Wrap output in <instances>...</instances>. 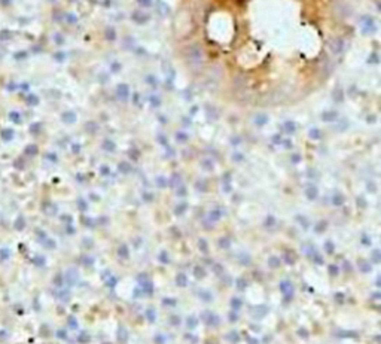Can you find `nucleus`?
Masks as SVG:
<instances>
[{
  "instance_id": "7ed1b4c3",
  "label": "nucleus",
  "mask_w": 381,
  "mask_h": 344,
  "mask_svg": "<svg viewBox=\"0 0 381 344\" xmlns=\"http://www.w3.org/2000/svg\"><path fill=\"white\" fill-rule=\"evenodd\" d=\"M15 226H16V228H20V229H21V228H23V226H24V222H23V219H20V222H16V223H15Z\"/></svg>"
},
{
  "instance_id": "f257e3e1",
  "label": "nucleus",
  "mask_w": 381,
  "mask_h": 344,
  "mask_svg": "<svg viewBox=\"0 0 381 344\" xmlns=\"http://www.w3.org/2000/svg\"><path fill=\"white\" fill-rule=\"evenodd\" d=\"M188 54H189V58H191L192 61H195V63L201 61V58H203V52H201V49L198 48V46H191Z\"/></svg>"
},
{
  "instance_id": "f03ea898",
  "label": "nucleus",
  "mask_w": 381,
  "mask_h": 344,
  "mask_svg": "<svg viewBox=\"0 0 381 344\" xmlns=\"http://www.w3.org/2000/svg\"><path fill=\"white\" fill-rule=\"evenodd\" d=\"M9 258V250L8 249H2V259H8Z\"/></svg>"
}]
</instances>
